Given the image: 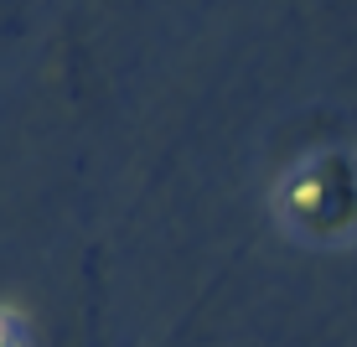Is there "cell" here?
I'll list each match as a JSON object with an SVG mask.
<instances>
[{
	"instance_id": "1",
	"label": "cell",
	"mask_w": 357,
	"mask_h": 347,
	"mask_svg": "<svg viewBox=\"0 0 357 347\" xmlns=\"http://www.w3.org/2000/svg\"><path fill=\"white\" fill-rule=\"evenodd\" d=\"M0 347H6V321H0Z\"/></svg>"
}]
</instances>
